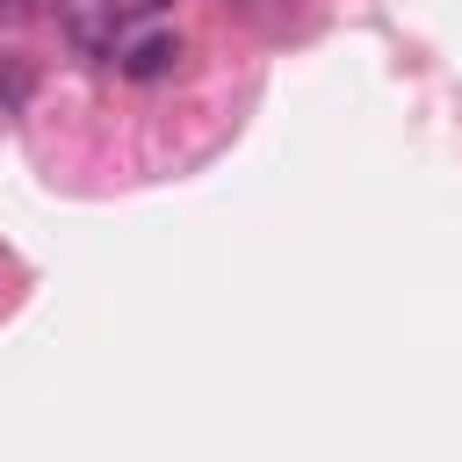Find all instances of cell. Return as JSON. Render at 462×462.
Segmentation results:
<instances>
[{"instance_id":"6da1fadb","label":"cell","mask_w":462,"mask_h":462,"mask_svg":"<svg viewBox=\"0 0 462 462\" xmlns=\"http://www.w3.org/2000/svg\"><path fill=\"white\" fill-rule=\"evenodd\" d=\"M173 65H180V36H173V29L123 36V51H116V72H123V79H166Z\"/></svg>"}]
</instances>
